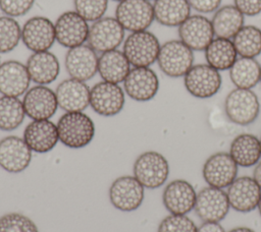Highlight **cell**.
<instances>
[{"label": "cell", "instance_id": "4fadbf2b", "mask_svg": "<svg viewBox=\"0 0 261 232\" xmlns=\"http://www.w3.org/2000/svg\"><path fill=\"white\" fill-rule=\"evenodd\" d=\"M194 210L203 222L220 223L230 210L226 191L209 185L202 188L197 192Z\"/></svg>", "mask_w": 261, "mask_h": 232}, {"label": "cell", "instance_id": "60d3db41", "mask_svg": "<svg viewBox=\"0 0 261 232\" xmlns=\"http://www.w3.org/2000/svg\"><path fill=\"white\" fill-rule=\"evenodd\" d=\"M197 232H225V230L218 222H203Z\"/></svg>", "mask_w": 261, "mask_h": 232}, {"label": "cell", "instance_id": "44dd1931", "mask_svg": "<svg viewBox=\"0 0 261 232\" xmlns=\"http://www.w3.org/2000/svg\"><path fill=\"white\" fill-rule=\"evenodd\" d=\"M197 192L185 179H174L166 184L162 192L164 208L173 215H187L195 208Z\"/></svg>", "mask_w": 261, "mask_h": 232}, {"label": "cell", "instance_id": "c3c4849f", "mask_svg": "<svg viewBox=\"0 0 261 232\" xmlns=\"http://www.w3.org/2000/svg\"><path fill=\"white\" fill-rule=\"evenodd\" d=\"M149 1H155V0H149Z\"/></svg>", "mask_w": 261, "mask_h": 232}, {"label": "cell", "instance_id": "1f68e13d", "mask_svg": "<svg viewBox=\"0 0 261 232\" xmlns=\"http://www.w3.org/2000/svg\"><path fill=\"white\" fill-rule=\"evenodd\" d=\"M239 57L256 58L261 54V28L244 25L231 39Z\"/></svg>", "mask_w": 261, "mask_h": 232}, {"label": "cell", "instance_id": "7dc6e473", "mask_svg": "<svg viewBox=\"0 0 261 232\" xmlns=\"http://www.w3.org/2000/svg\"><path fill=\"white\" fill-rule=\"evenodd\" d=\"M260 143H261V137H260Z\"/></svg>", "mask_w": 261, "mask_h": 232}, {"label": "cell", "instance_id": "cb8c5ba5", "mask_svg": "<svg viewBox=\"0 0 261 232\" xmlns=\"http://www.w3.org/2000/svg\"><path fill=\"white\" fill-rule=\"evenodd\" d=\"M31 77L25 64L7 60L0 65V93L2 96L18 98L30 89Z\"/></svg>", "mask_w": 261, "mask_h": 232}, {"label": "cell", "instance_id": "83f0119b", "mask_svg": "<svg viewBox=\"0 0 261 232\" xmlns=\"http://www.w3.org/2000/svg\"><path fill=\"white\" fill-rule=\"evenodd\" d=\"M154 18L164 26H179L190 15L191 6L188 0H155L153 3Z\"/></svg>", "mask_w": 261, "mask_h": 232}, {"label": "cell", "instance_id": "d6a6232c", "mask_svg": "<svg viewBox=\"0 0 261 232\" xmlns=\"http://www.w3.org/2000/svg\"><path fill=\"white\" fill-rule=\"evenodd\" d=\"M22 101L15 97H0V129L12 131L18 128L25 117Z\"/></svg>", "mask_w": 261, "mask_h": 232}, {"label": "cell", "instance_id": "f35d334b", "mask_svg": "<svg viewBox=\"0 0 261 232\" xmlns=\"http://www.w3.org/2000/svg\"><path fill=\"white\" fill-rule=\"evenodd\" d=\"M233 5L245 16H256L261 13V0H233Z\"/></svg>", "mask_w": 261, "mask_h": 232}, {"label": "cell", "instance_id": "836d02e7", "mask_svg": "<svg viewBox=\"0 0 261 232\" xmlns=\"http://www.w3.org/2000/svg\"><path fill=\"white\" fill-rule=\"evenodd\" d=\"M21 41V26L10 16H0V54L13 51Z\"/></svg>", "mask_w": 261, "mask_h": 232}, {"label": "cell", "instance_id": "f6af8a7d", "mask_svg": "<svg viewBox=\"0 0 261 232\" xmlns=\"http://www.w3.org/2000/svg\"><path fill=\"white\" fill-rule=\"evenodd\" d=\"M112 1H116V2L119 3V2H121V1H123V0H112Z\"/></svg>", "mask_w": 261, "mask_h": 232}, {"label": "cell", "instance_id": "9c48e42d", "mask_svg": "<svg viewBox=\"0 0 261 232\" xmlns=\"http://www.w3.org/2000/svg\"><path fill=\"white\" fill-rule=\"evenodd\" d=\"M125 103V93L117 83L99 81L91 88L90 106L95 113L104 117L121 112Z\"/></svg>", "mask_w": 261, "mask_h": 232}, {"label": "cell", "instance_id": "f1b7e54d", "mask_svg": "<svg viewBox=\"0 0 261 232\" xmlns=\"http://www.w3.org/2000/svg\"><path fill=\"white\" fill-rule=\"evenodd\" d=\"M206 63L218 71L229 70L239 55L230 39L215 37L204 50Z\"/></svg>", "mask_w": 261, "mask_h": 232}, {"label": "cell", "instance_id": "d4e9b609", "mask_svg": "<svg viewBox=\"0 0 261 232\" xmlns=\"http://www.w3.org/2000/svg\"><path fill=\"white\" fill-rule=\"evenodd\" d=\"M25 66L31 80L42 85L52 83L56 80L60 72L59 60L50 51L32 53L27 60Z\"/></svg>", "mask_w": 261, "mask_h": 232}, {"label": "cell", "instance_id": "277c9868", "mask_svg": "<svg viewBox=\"0 0 261 232\" xmlns=\"http://www.w3.org/2000/svg\"><path fill=\"white\" fill-rule=\"evenodd\" d=\"M157 64L165 75L184 77L194 65V51L180 40L167 41L160 47Z\"/></svg>", "mask_w": 261, "mask_h": 232}, {"label": "cell", "instance_id": "9a60e30c", "mask_svg": "<svg viewBox=\"0 0 261 232\" xmlns=\"http://www.w3.org/2000/svg\"><path fill=\"white\" fill-rule=\"evenodd\" d=\"M22 105L25 115L32 120L50 119L58 109L55 91L42 84L34 85L27 91Z\"/></svg>", "mask_w": 261, "mask_h": 232}, {"label": "cell", "instance_id": "d590c367", "mask_svg": "<svg viewBox=\"0 0 261 232\" xmlns=\"http://www.w3.org/2000/svg\"><path fill=\"white\" fill-rule=\"evenodd\" d=\"M74 11H76L88 22H94L104 17L108 0H73Z\"/></svg>", "mask_w": 261, "mask_h": 232}, {"label": "cell", "instance_id": "5bb4252c", "mask_svg": "<svg viewBox=\"0 0 261 232\" xmlns=\"http://www.w3.org/2000/svg\"><path fill=\"white\" fill-rule=\"evenodd\" d=\"M21 42L33 53L49 51L56 42L54 22L41 15L29 18L21 26Z\"/></svg>", "mask_w": 261, "mask_h": 232}, {"label": "cell", "instance_id": "bcb514c9", "mask_svg": "<svg viewBox=\"0 0 261 232\" xmlns=\"http://www.w3.org/2000/svg\"><path fill=\"white\" fill-rule=\"evenodd\" d=\"M260 82H261V73H260Z\"/></svg>", "mask_w": 261, "mask_h": 232}, {"label": "cell", "instance_id": "4316f807", "mask_svg": "<svg viewBox=\"0 0 261 232\" xmlns=\"http://www.w3.org/2000/svg\"><path fill=\"white\" fill-rule=\"evenodd\" d=\"M130 69V63L118 49L101 53L99 56L98 73L104 81L119 84L124 81Z\"/></svg>", "mask_w": 261, "mask_h": 232}, {"label": "cell", "instance_id": "d6986e66", "mask_svg": "<svg viewBox=\"0 0 261 232\" xmlns=\"http://www.w3.org/2000/svg\"><path fill=\"white\" fill-rule=\"evenodd\" d=\"M226 194L230 209L240 213H250L258 208L261 188L253 177L241 176L227 187Z\"/></svg>", "mask_w": 261, "mask_h": 232}, {"label": "cell", "instance_id": "b9f144b4", "mask_svg": "<svg viewBox=\"0 0 261 232\" xmlns=\"http://www.w3.org/2000/svg\"><path fill=\"white\" fill-rule=\"evenodd\" d=\"M254 180L257 182V184L260 186L261 188V161L255 165L254 167V171H253V176Z\"/></svg>", "mask_w": 261, "mask_h": 232}, {"label": "cell", "instance_id": "7402d4cb", "mask_svg": "<svg viewBox=\"0 0 261 232\" xmlns=\"http://www.w3.org/2000/svg\"><path fill=\"white\" fill-rule=\"evenodd\" d=\"M89 85L82 80L66 78L56 88L58 107L65 112H83L90 105Z\"/></svg>", "mask_w": 261, "mask_h": 232}, {"label": "cell", "instance_id": "5b68a950", "mask_svg": "<svg viewBox=\"0 0 261 232\" xmlns=\"http://www.w3.org/2000/svg\"><path fill=\"white\" fill-rule=\"evenodd\" d=\"M224 112L229 121L246 126L258 118L260 102L252 90L236 88L227 94L224 100Z\"/></svg>", "mask_w": 261, "mask_h": 232}, {"label": "cell", "instance_id": "ab89813d", "mask_svg": "<svg viewBox=\"0 0 261 232\" xmlns=\"http://www.w3.org/2000/svg\"><path fill=\"white\" fill-rule=\"evenodd\" d=\"M222 0H188L191 8L200 13L215 12L221 4Z\"/></svg>", "mask_w": 261, "mask_h": 232}, {"label": "cell", "instance_id": "7a4b0ae2", "mask_svg": "<svg viewBox=\"0 0 261 232\" xmlns=\"http://www.w3.org/2000/svg\"><path fill=\"white\" fill-rule=\"evenodd\" d=\"M161 44L150 31L129 33L122 43V52L134 67H150L157 62Z\"/></svg>", "mask_w": 261, "mask_h": 232}, {"label": "cell", "instance_id": "7bdbcfd3", "mask_svg": "<svg viewBox=\"0 0 261 232\" xmlns=\"http://www.w3.org/2000/svg\"><path fill=\"white\" fill-rule=\"evenodd\" d=\"M228 232H255L253 229L249 228V227H245V226H241V227H236L231 230H229Z\"/></svg>", "mask_w": 261, "mask_h": 232}, {"label": "cell", "instance_id": "4dcf8cb0", "mask_svg": "<svg viewBox=\"0 0 261 232\" xmlns=\"http://www.w3.org/2000/svg\"><path fill=\"white\" fill-rule=\"evenodd\" d=\"M228 71L236 88L252 90L260 82L261 65L255 58L239 57Z\"/></svg>", "mask_w": 261, "mask_h": 232}, {"label": "cell", "instance_id": "603a6c76", "mask_svg": "<svg viewBox=\"0 0 261 232\" xmlns=\"http://www.w3.org/2000/svg\"><path fill=\"white\" fill-rule=\"evenodd\" d=\"M24 141L38 154H45L52 151L59 141L57 125L50 119L32 120L23 130Z\"/></svg>", "mask_w": 261, "mask_h": 232}, {"label": "cell", "instance_id": "8fae6325", "mask_svg": "<svg viewBox=\"0 0 261 232\" xmlns=\"http://www.w3.org/2000/svg\"><path fill=\"white\" fill-rule=\"evenodd\" d=\"M56 42L70 49L84 45L89 36L90 25L76 11L68 10L61 13L54 22Z\"/></svg>", "mask_w": 261, "mask_h": 232}, {"label": "cell", "instance_id": "ee69618b", "mask_svg": "<svg viewBox=\"0 0 261 232\" xmlns=\"http://www.w3.org/2000/svg\"><path fill=\"white\" fill-rule=\"evenodd\" d=\"M258 212H259V215L261 216V199H260V201H259V205H258Z\"/></svg>", "mask_w": 261, "mask_h": 232}, {"label": "cell", "instance_id": "681fc988", "mask_svg": "<svg viewBox=\"0 0 261 232\" xmlns=\"http://www.w3.org/2000/svg\"><path fill=\"white\" fill-rule=\"evenodd\" d=\"M0 65H1V60H0Z\"/></svg>", "mask_w": 261, "mask_h": 232}, {"label": "cell", "instance_id": "ac0fdd59", "mask_svg": "<svg viewBox=\"0 0 261 232\" xmlns=\"http://www.w3.org/2000/svg\"><path fill=\"white\" fill-rule=\"evenodd\" d=\"M177 32L179 40L193 51H204L215 38L211 20L202 14L190 15Z\"/></svg>", "mask_w": 261, "mask_h": 232}, {"label": "cell", "instance_id": "7c38bea8", "mask_svg": "<svg viewBox=\"0 0 261 232\" xmlns=\"http://www.w3.org/2000/svg\"><path fill=\"white\" fill-rule=\"evenodd\" d=\"M239 166L226 152L209 156L203 164L202 176L209 186L227 188L238 177Z\"/></svg>", "mask_w": 261, "mask_h": 232}, {"label": "cell", "instance_id": "52a82bcc", "mask_svg": "<svg viewBox=\"0 0 261 232\" xmlns=\"http://www.w3.org/2000/svg\"><path fill=\"white\" fill-rule=\"evenodd\" d=\"M125 39V30L115 17L104 16L90 25L87 44L97 53L116 50Z\"/></svg>", "mask_w": 261, "mask_h": 232}, {"label": "cell", "instance_id": "2e32d148", "mask_svg": "<svg viewBox=\"0 0 261 232\" xmlns=\"http://www.w3.org/2000/svg\"><path fill=\"white\" fill-rule=\"evenodd\" d=\"M159 78L150 67H134L123 81L124 93L134 101L148 102L159 91Z\"/></svg>", "mask_w": 261, "mask_h": 232}, {"label": "cell", "instance_id": "ffe728a7", "mask_svg": "<svg viewBox=\"0 0 261 232\" xmlns=\"http://www.w3.org/2000/svg\"><path fill=\"white\" fill-rule=\"evenodd\" d=\"M32 153L23 138L5 136L0 140V167L9 173H20L30 166Z\"/></svg>", "mask_w": 261, "mask_h": 232}, {"label": "cell", "instance_id": "3957f363", "mask_svg": "<svg viewBox=\"0 0 261 232\" xmlns=\"http://www.w3.org/2000/svg\"><path fill=\"white\" fill-rule=\"evenodd\" d=\"M133 172L136 179L145 188L156 189L167 181L169 163L159 152L147 151L136 159Z\"/></svg>", "mask_w": 261, "mask_h": 232}, {"label": "cell", "instance_id": "ba28073f", "mask_svg": "<svg viewBox=\"0 0 261 232\" xmlns=\"http://www.w3.org/2000/svg\"><path fill=\"white\" fill-rule=\"evenodd\" d=\"M114 17L129 33L146 31L155 20L153 4L149 0H123L117 4Z\"/></svg>", "mask_w": 261, "mask_h": 232}, {"label": "cell", "instance_id": "484cf974", "mask_svg": "<svg viewBox=\"0 0 261 232\" xmlns=\"http://www.w3.org/2000/svg\"><path fill=\"white\" fill-rule=\"evenodd\" d=\"M228 154L239 167H253L261 159L260 138L252 133H240L231 140Z\"/></svg>", "mask_w": 261, "mask_h": 232}, {"label": "cell", "instance_id": "74e56055", "mask_svg": "<svg viewBox=\"0 0 261 232\" xmlns=\"http://www.w3.org/2000/svg\"><path fill=\"white\" fill-rule=\"evenodd\" d=\"M36 0H0V10L4 15L19 17L25 15L34 6Z\"/></svg>", "mask_w": 261, "mask_h": 232}, {"label": "cell", "instance_id": "6da1fadb", "mask_svg": "<svg viewBox=\"0 0 261 232\" xmlns=\"http://www.w3.org/2000/svg\"><path fill=\"white\" fill-rule=\"evenodd\" d=\"M56 125L59 141L69 149L85 148L95 137V123L84 111L65 112Z\"/></svg>", "mask_w": 261, "mask_h": 232}, {"label": "cell", "instance_id": "30bf717a", "mask_svg": "<svg viewBox=\"0 0 261 232\" xmlns=\"http://www.w3.org/2000/svg\"><path fill=\"white\" fill-rule=\"evenodd\" d=\"M111 205L121 212H133L141 207L145 196V187L135 176L124 175L116 178L109 187Z\"/></svg>", "mask_w": 261, "mask_h": 232}, {"label": "cell", "instance_id": "f546056e", "mask_svg": "<svg viewBox=\"0 0 261 232\" xmlns=\"http://www.w3.org/2000/svg\"><path fill=\"white\" fill-rule=\"evenodd\" d=\"M215 37L232 39L245 25V15L234 5L219 7L211 19Z\"/></svg>", "mask_w": 261, "mask_h": 232}, {"label": "cell", "instance_id": "e0dca14e", "mask_svg": "<svg viewBox=\"0 0 261 232\" xmlns=\"http://www.w3.org/2000/svg\"><path fill=\"white\" fill-rule=\"evenodd\" d=\"M98 59L97 52L88 44L70 48L64 58L66 72L69 77L86 82L98 72Z\"/></svg>", "mask_w": 261, "mask_h": 232}, {"label": "cell", "instance_id": "e575fe53", "mask_svg": "<svg viewBox=\"0 0 261 232\" xmlns=\"http://www.w3.org/2000/svg\"><path fill=\"white\" fill-rule=\"evenodd\" d=\"M0 232H39V229L25 215L8 213L0 217Z\"/></svg>", "mask_w": 261, "mask_h": 232}, {"label": "cell", "instance_id": "8992f818", "mask_svg": "<svg viewBox=\"0 0 261 232\" xmlns=\"http://www.w3.org/2000/svg\"><path fill=\"white\" fill-rule=\"evenodd\" d=\"M187 92L197 99H209L215 96L222 84L220 71L207 63L196 64L184 76Z\"/></svg>", "mask_w": 261, "mask_h": 232}, {"label": "cell", "instance_id": "8d00e7d4", "mask_svg": "<svg viewBox=\"0 0 261 232\" xmlns=\"http://www.w3.org/2000/svg\"><path fill=\"white\" fill-rule=\"evenodd\" d=\"M198 227L187 215L166 216L159 223L157 232H197Z\"/></svg>", "mask_w": 261, "mask_h": 232}]
</instances>
